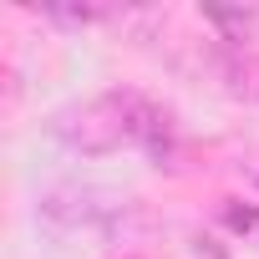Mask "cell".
Masks as SVG:
<instances>
[{"mask_svg": "<svg viewBox=\"0 0 259 259\" xmlns=\"http://www.w3.org/2000/svg\"><path fill=\"white\" fill-rule=\"evenodd\" d=\"M133 102H138V92H102L92 102H76V107L56 112L51 133L71 153H87V158L112 153L122 143H133Z\"/></svg>", "mask_w": 259, "mask_h": 259, "instance_id": "obj_1", "label": "cell"}, {"mask_svg": "<svg viewBox=\"0 0 259 259\" xmlns=\"http://www.w3.org/2000/svg\"><path fill=\"white\" fill-rule=\"evenodd\" d=\"M127 198L107 193V188H92V183H56L41 193V219L56 224V229H102Z\"/></svg>", "mask_w": 259, "mask_h": 259, "instance_id": "obj_2", "label": "cell"}, {"mask_svg": "<svg viewBox=\"0 0 259 259\" xmlns=\"http://www.w3.org/2000/svg\"><path fill=\"white\" fill-rule=\"evenodd\" d=\"M203 16L224 31V41L234 51H244V41H259V11L254 6H203Z\"/></svg>", "mask_w": 259, "mask_h": 259, "instance_id": "obj_3", "label": "cell"}, {"mask_svg": "<svg viewBox=\"0 0 259 259\" xmlns=\"http://www.w3.org/2000/svg\"><path fill=\"white\" fill-rule=\"evenodd\" d=\"M219 76L229 81L234 97H249V102L259 97V61H254V56H244V51L229 46V51L219 56Z\"/></svg>", "mask_w": 259, "mask_h": 259, "instance_id": "obj_4", "label": "cell"}, {"mask_svg": "<svg viewBox=\"0 0 259 259\" xmlns=\"http://www.w3.org/2000/svg\"><path fill=\"white\" fill-rule=\"evenodd\" d=\"M46 16L61 26H92V21H112L117 6H46Z\"/></svg>", "mask_w": 259, "mask_h": 259, "instance_id": "obj_5", "label": "cell"}, {"mask_svg": "<svg viewBox=\"0 0 259 259\" xmlns=\"http://www.w3.org/2000/svg\"><path fill=\"white\" fill-rule=\"evenodd\" d=\"M224 224L244 239H259V208H249V203H224Z\"/></svg>", "mask_w": 259, "mask_h": 259, "instance_id": "obj_6", "label": "cell"}]
</instances>
